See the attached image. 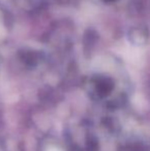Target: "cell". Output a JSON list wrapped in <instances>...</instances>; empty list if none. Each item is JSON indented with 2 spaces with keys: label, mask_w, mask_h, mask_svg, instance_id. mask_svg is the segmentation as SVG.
Segmentation results:
<instances>
[{
  "label": "cell",
  "mask_w": 150,
  "mask_h": 151,
  "mask_svg": "<svg viewBox=\"0 0 150 151\" xmlns=\"http://www.w3.org/2000/svg\"><path fill=\"white\" fill-rule=\"evenodd\" d=\"M47 151H61V150L58 149V148H56V147H52V148H48Z\"/></svg>",
  "instance_id": "1"
}]
</instances>
